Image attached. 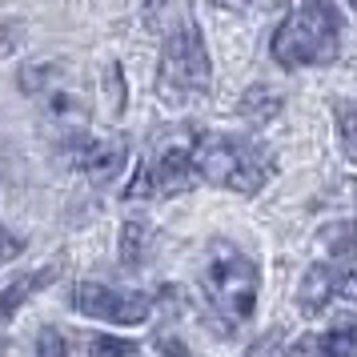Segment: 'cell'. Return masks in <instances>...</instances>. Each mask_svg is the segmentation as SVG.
<instances>
[{"label":"cell","mask_w":357,"mask_h":357,"mask_svg":"<svg viewBox=\"0 0 357 357\" xmlns=\"http://www.w3.org/2000/svg\"><path fill=\"white\" fill-rule=\"evenodd\" d=\"M221 8H229V13H249V8H257V4H265V0H217Z\"/></svg>","instance_id":"obj_19"},{"label":"cell","mask_w":357,"mask_h":357,"mask_svg":"<svg viewBox=\"0 0 357 357\" xmlns=\"http://www.w3.org/2000/svg\"><path fill=\"white\" fill-rule=\"evenodd\" d=\"M277 109H281V97L269 93L265 84H253V89L241 97V116H245V121H253V125H265Z\"/></svg>","instance_id":"obj_12"},{"label":"cell","mask_w":357,"mask_h":357,"mask_svg":"<svg viewBox=\"0 0 357 357\" xmlns=\"http://www.w3.org/2000/svg\"><path fill=\"white\" fill-rule=\"evenodd\" d=\"M321 249H325V265L333 273H349L357 269V225L354 221H337V225H325L321 229Z\"/></svg>","instance_id":"obj_9"},{"label":"cell","mask_w":357,"mask_h":357,"mask_svg":"<svg viewBox=\"0 0 357 357\" xmlns=\"http://www.w3.org/2000/svg\"><path fill=\"white\" fill-rule=\"evenodd\" d=\"M337 293H345V297H354L357 301V269H349V273L337 277Z\"/></svg>","instance_id":"obj_18"},{"label":"cell","mask_w":357,"mask_h":357,"mask_svg":"<svg viewBox=\"0 0 357 357\" xmlns=\"http://www.w3.org/2000/svg\"><path fill=\"white\" fill-rule=\"evenodd\" d=\"M213 84V65L205 36L193 20H185L181 29L165 36L161 49V68H157V97L165 109H185L209 93Z\"/></svg>","instance_id":"obj_2"},{"label":"cell","mask_w":357,"mask_h":357,"mask_svg":"<svg viewBox=\"0 0 357 357\" xmlns=\"http://www.w3.org/2000/svg\"><path fill=\"white\" fill-rule=\"evenodd\" d=\"M337 293V273L325 265V261H317V265H309L305 277H301V289H297V305H301V313H321L325 301Z\"/></svg>","instance_id":"obj_10"},{"label":"cell","mask_w":357,"mask_h":357,"mask_svg":"<svg viewBox=\"0 0 357 357\" xmlns=\"http://www.w3.org/2000/svg\"><path fill=\"white\" fill-rule=\"evenodd\" d=\"M145 253H149V225L145 221H125V229H121V261L129 269H137L145 261Z\"/></svg>","instance_id":"obj_13"},{"label":"cell","mask_w":357,"mask_h":357,"mask_svg":"<svg viewBox=\"0 0 357 357\" xmlns=\"http://www.w3.org/2000/svg\"><path fill=\"white\" fill-rule=\"evenodd\" d=\"M20 249H24V241H20L17 233H8V229L0 225V265H8L13 257H20Z\"/></svg>","instance_id":"obj_17"},{"label":"cell","mask_w":357,"mask_h":357,"mask_svg":"<svg viewBox=\"0 0 357 357\" xmlns=\"http://www.w3.org/2000/svg\"><path fill=\"white\" fill-rule=\"evenodd\" d=\"M205 293H209L213 309L225 317V321H249V313L257 305V289H261V273L257 265L245 257L237 245L229 241H213L209 257H205Z\"/></svg>","instance_id":"obj_4"},{"label":"cell","mask_w":357,"mask_h":357,"mask_svg":"<svg viewBox=\"0 0 357 357\" xmlns=\"http://www.w3.org/2000/svg\"><path fill=\"white\" fill-rule=\"evenodd\" d=\"M73 305L84 317H100V321L113 325H141L153 309L145 293H121L109 289V285H97V281H81L73 289Z\"/></svg>","instance_id":"obj_6"},{"label":"cell","mask_w":357,"mask_h":357,"mask_svg":"<svg viewBox=\"0 0 357 357\" xmlns=\"http://www.w3.org/2000/svg\"><path fill=\"white\" fill-rule=\"evenodd\" d=\"M36 357H68V345L56 329H40L36 337Z\"/></svg>","instance_id":"obj_16"},{"label":"cell","mask_w":357,"mask_h":357,"mask_svg":"<svg viewBox=\"0 0 357 357\" xmlns=\"http://www.w3.org/2000/svg\"><path fill=\"white\" fill-rule=\"evenodd\" d=\"M193 169L209 185H221V189H233L245 197L257 193L273 177V161L253 141H237V137H197Z\"/></svg>","instance_id":"obj_3"},{"label":"cell","mask_w":357,"mask_h":357,"mask_svg":"<svg viewBox=\"0 0 357 357\" xmlns=\"http://www.w3.org/2000/svg\"><path fill=\"white\" fill-rule=\"evenodd\" d=\"M4 349H8V345H4V337H0V357H4Z\"/></svg>","instance_id":"obj_20"},{"label":"cell","mask_w":357,"mask_h":357,"mask_svg":"<svg viewBox=\"0 0 357 357\" xmlns=\"http://www.w3.org/2000/svg\"><path fill=\"white\" fill-rule=\"evenodd\" d=\"M89 354H93V357H137V349H132L129 341H116V337H97L93 345H89Z\"/></svg>","instance_id":"obj_15"},{"label":"cell","mask_w":357,"mask_h":357,"mask_svg":"<svg viewBox=\"0 0 357 357\" xmlns=\"http://www.w3.org/2000/svg\"><path fill=\"white\" fill-rule=\"evenodd\" d=\"M337 129L349 161H357V100H341L337 105Z\"/></svg>","instance_id":"obj_14"},{"label":"cell","mask_w":357,"mask_h":357,"mask_svg":"<svg viewBox=\"0 0 357 357\" xmlns=\"http://www.w3.org/2000/svg\"><path fill=\"white\" fill-rule=\"evenodd\" d=\"M349 4H354V8H357V0H349Z\"/></svg>","instance_id":"obj_21"},{"label":"cell","mask_w":357,"mask_h":357,"mask_svg":"<svg viewBox=\"0 0 357 357\" xmlns=\"http://www.w3.org/2000/svg\"><path fill=\"white\" fill-rule=\"evenodd\" d=\"M341 45V13L333 0H301V8H293L285 24L273 33V61L285 68L301 65H329L337 56Z\"/></svg>","instance_id":"obj_1"},{"label":"cell","mask_w":357,"mask_h":357,"mask_svg":"<svg viewBox=\"0 0 357 357\" xmlns=\"http://www.w3.org/2000/svg\"><path fill=\"white\" fill-rule=\"evenodd\" d=\"M289 357H357V333L349 321H341L329 333H309V337L293 341Z\"/></svg>","instance_id":"obj_8"},{"label":"cell","mask_w":357,"mask_h":357,"mask_svg":"<svg viewBox=\"0 0 357 357\" xmlns=\"http://www.w3.org/2000/svg\"><path fill=\"white\" fill-rule=\"evenodd\" d=\"M193 149H197V132H189V129H177L169 137H161L157 149H153V157L137 169V177H132L125 197L137 201V197H149V193H161V197L185 193L197 181Z\"/></svg>","instance_id":"obj_5"},{"label":"cell","mask_w":357,"mask_h":357,"mask_svg":"<svg viewBox=\"0 0 357 357\" xmlns=\"http://www.w3.org/2000/svg\"><path fill=\"white\" fill-rule=\"evenodd\" d=\"M125 161H129L125 137H77V145H73V165H81L89 181H97V185H109L125 169Z\"/></svg>","instance_id":"obj_7"},{"label":"cell","mask_w":357,"mask_h":357,"mask_svg":"<svg viewBox=\"0 0 357 357\" xmlns=\"http://www.w3.org/2000/svg\"><path fill=\"white\" fill-rule=\"evenodd\" d=\"M56 277H61V265H45V269H36V273H29V277H17L8 289H0V321H8V317H13V313H17L36 289L52 285Z\"/></svg>","instance_id":"obj_11"}]
</instances>
